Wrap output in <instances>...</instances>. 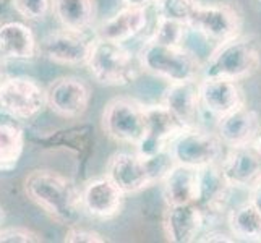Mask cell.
I'll return each instance as SVG.
<instances>
[{"mask_svg": "<svg viewBox=\"0 0 261 243\" xmlns=\"http://www.w3.org/2000/svg\"><path fill=\"white\" fill-rule=\"evenodd\" d=\"M172 164L174 160L169 151L151 159L141 157L138 152H115L107 162L106 175L125 195H133L163 180Z\"/></svg>", "mask_w": 261, "mask_h": 243, "instance_id": "cell-2", "label": "cell"}, {"mask_svg": "<svg viewBox=\"0 0 261 243\" xmlns=\"http://www.w3.org/2000/svg\"><path fill=\"white\" fill-rule=\"evenodd\" d=\"M184 128V125L175 119V115L163 102L146 105L145 133L135 145L137 152L145 159L163 154V152L169 151L170 143Z\"/></svg>", "mask_w": 261, "mask_h": 243, "instance_id": "cell-10", "label": "cell"}, {"mask_svg": "<svg viewBox=\"0 0 261 243\" xmlns=\"http://www.w3.org/2000/svg\"><path fill=\"white\" fill-rule=\"evenodd\" d=\"M86 67L91 76L104 86H125L138 76L140 62L122 42L96 39L93 41Z\"/></svg>", "mask_w": 261, "mask_h": 243, "instance_id": "cell-5", "label": "cell"}, {"mask_svg": "<svg viewBox=\"0 0 261 243\" xmlns=\"http://www.w3.org/2000/svg\"><path fill=\"white\" fill-rule=\"evenodd\" d=\"M196 241H203V243H213V241H218V243H232L236 241V237L229 235V233H224V232H218V230H213V232H208L204 233L203 237H200Z\"/></svg>", "mask_w": 261, "mask_h": 243, "instance_id": "cell-31", "label": "cell"}, {"mask_svg": "<svg viewBox=\"0 0 261 243\" xmlns=\"http://www.w3.org/2000/svg\"><path fill=\"white\" fill-rule=\"evenodd\" d=\"M253 146L259 151V154H261V130H259L258 137H256V140H255V143H253Z\"/></svg>", "mask_w": 261, "mask_h": 243, "instance_id": "cell-34", "label": "cell"}, {"mask_svg": "<svg viewBox=\"0 0 261 243\" xmlns=\"http://www.w3.org/2000/svg\"><path fill=\"white\" fill-rule=\"evenodd\" d=\"M230 188L219 166L200 169V186L195 204L201 209L206 219L224 214L229 204Z\"/></svg>", "mask_w": 261, "mask_h": 243, "instance_id": "cell-18", "label": "cell"}, {"mask_svg": "<svg viewBox=\"0 0 261 243\" xmlns=\"http://www.w3.org/2000/svg\"><path fill=\"white\" fill-rule=\"evenodd\" d=\"M154 4L158 8V15L188 24V20L200 4V0H156Z\"/></svg>", "mask_w": 261, "mask_h": 243, "instance_id": "cell-27", "label": "cell"}, {"mask_svg": "<svg viewBox=\"0 0 261 243\" xmlns=\"http://www.w3.org/2000/svg\"><path fill=\"white\" fill-rule=\"evenodd\" d=\"M125 193L112 180L104 175L91 178L82 186L83 211L96 219H112L123 208Z\"/></svg>", "mask_w": 261, "mask_h": 243, "instance_id": "cell-14", "label": "cell"}, {"mask_svg": "<svg viewBox=\"0 0 261 243\" xmlns=\"http://www.w3.org/2000/svg\"><path fill=\"white\" fill-rule=\"evenodd\" d=\"M91 102V86L78 76H59L46 86L47 109L62 119H80Z\"/></svg>", "mask_w": 261, "mask_h": 243, "instance_id": "cell-11", "label": "cell"}, {"mask_svg": "<svg viewBox=\"0 0 261 243\" xmlns=\"http://www.w3.org/2000/svg\"><path fill=\"white\" fill-rule=\"evenodd\" d=\"M200 79L170 83L163 96V104L175 115V119L185 128L195 127L198 115H200Z\"/></svg>", "mask_w": 261, "mask_h": 243, "instance_id": "cell-19", "label": "cell"}, {"mask_svg": "<svg viewBox=\"0 0 261 243\" xmlns=\"http://www.w3.org/2000/svg\"><path fill=\"white\" fill-rule=\"evenodd\" d=\"M218 120V134L227 148L253 145L261 130L258 114L244 104Z\"/></svg>", "mask_w": 261, "mask_h": 243, "instance_id": "cell-17", "label": "cell"}, {"mask_svg": "<svg viewBox=\"0 0 261 243\" xmlns=\"http://www.w3.org/2000/svg\"><path fill=\"white\" fill-rule=\"evenodd\" d=\"M146 105L132 97H114L106 104L101 127L111 140L137 145L145 133Z\"/></svg>", "mask_w": 261, "mask_h": 243, "instance_id": "cell-8", "label": "cell"}, {"mask_svg": "<svg viewBox=\"0 0 261 243\" xmlns=\"http://www.w3.org/2000/svg\"><path fill=\"white\" fill-rule=\"evenodd\" d=\"M224 143L218 133L203 131L196 127H188L180 131L170 143L169 152L175 164L193 169L219 166L226 156Z\"/></svg>", "mask_w": 261, "mask_h": 243, "instance_id": "cell-6", "label": "cell"}, {"mask_svg": "<svg viewBox=\"0 0 261 243\" xmlns=\"http://www.w3.org/2000/svg\"><path fill=\"white\" fill-rule=\"evenodd\" d=\"M42 235L28 227H0V243H38Z\"/></svg>", "mask_w": 261, "mask_h": 243, "instance_id": "cell-29", "label": "cell"}, {"mask_svg": "<svg viewBox=\"0 0 261 243\" xmlns=\"http://www.w3.org/2000/svg\"><path fill=\"white\" fill-rule=\"evenodd\" d=\"M12 7L23 20L38 23L52 12V0H12Z\"/></svg>", "mask_w": 261, "mask_h": 243, "instance_id": "cell-28", "label": "cell"}, {"mask_svg": "<svg viewBox=\"0 0 261 243\" xmlns=\"http://www.w3.org/2000/svg\"><path fill=\"white\" fill-rule=\"evenodd\" d=\"M0 107L13 120L34 119L46 104V88L31 76H4L0 79Z\"/></svg>", "mask_w": 261, "mask_h": 243, "instance_id": "cell-7", "label": "cell"}, {"mask_svg": "<svg viewBox=\"0 0 261 243\" xmlns=\"http://www.w3.org/2000/svg\"><path fill=\"white\" fill-rule=\"evenodd\" d=\"M64 241H68V243H104V241H107V238L102 235V233L85 229V227H78V224H76V226H71L67 230Z\"/></svg>", "mask_w": 261, "mask_h": 243, "instance_id": "cell-30", "label": "cell"}, {"mask_svg": "<svg viewBox=\"0 0 261 243\" xmlns=\"http://www.w3.org/2000/svg\"><path fill=\"white\" fill-rule=\"evenodd\" d=\"M0 52L5 59L33 60L39 56V42L28 24L4 21L0 23Z\"/></svg>", "mask_w": 261, "mask_h": 243, "instance_id": "cell-21", "label": "cell"}, {"mask_svg": "<svg viewBox=\"0 0 261 243\" xmlns=\"http://www.w3.org/2000/svg\"><path fill=\"white\" fill-rule=\"evenodd\" d=\"M200 97L203 109L218 119L244 104V94L239 83L229 78L203 76L200 79Z\"/></svg>", "mask_w": 261, "mask_h": 243, "instance_id": "cell-16", "label": "cell"}, {"mask_svg": "<svg viewBox=\"0 0 261 243\" xmlns=\"http://www.w3.org/2000/svg\"><path fill=\"white\" fill-rule=\"evenodd\" d=\"M0 2H2V0H0Z\"/></svg>", "mask_w": 261, "mask_h": 243, "instance_id": "cell-36", "label": "cell"}, {"mask_svg": "<svg viewBox=\"0 0 261 243\" xmlns=\"http://www.w3.org/2000/svg\"><path fill=\"white\" fill-rule=\"evenodd\" d=\"M259 65L261 50L258 44L250 38L237 36L230 41L221 42L211 53L203 65V76L240 81L256 73Z\"/></svg>", "mask_w": 261, "mask_h": 243, "instance_id": "cell-4", "label": "cell"}, {"mask_svg": "<svg viewBox=\"0 0 261 243\" xmlns=\"http://www.w3.org/2000/svg\"><path fill=\"white\" fill-rule=\"evenodd\" d=\"M248 201H251V204H253L258 209V212L261 214V183L258 186H255L253 190H250V200Z\"/></svg>", "mask_w": 261, "mask_h": 243, "instance_id": "cell-32", "label": "cell"}, {"mask_svg": "<svg viewBox=\"0 0 261 243\" xmlns=\"http://www.w3.org/2000/svg\"><path fill=\"white\" fill-rule=\"evenodd\" d=\"M93 41L85 33L57 30L46 34L39 42V56L57 65H86Z\"/></svg>", "mask_w": 261, "mask_h": 243, "instance_id": "cell-12", "label": "cell"}, {"mask_svg": "<svg viewBox=\"0 0 261 243\" xmlns=\"http://www.w3.org/2000/svg\"><path fill=\"white\" fill-rule=\"evenodd\" d=\"M24 151V131L16 122L0 120V172L16 169Z\"/></svg>", "mask_w": 261, "mask_h": 243, "instance_id": "cell-24", "label": "cell"}, {"mask_svg": "<svg viewBox=\"0 0 261 243\" xmlns=\"http://www.w3.org/2000/svg\"><path fill=\"white\" fill-rule=\"evenodd\" d=\"M127 7H148L149 4H154L156 0H120Z\"/></svg>", "mask_w": 261, "mask_h": 243, "instance_id": "cell-33", "label": "cell"}, {"mask_svg": "<svg viewBox=\"0 0 261 243\" xmlns=\"http://www.w3.org/2000/svg\"><path fill=\"white\" fill-rule=\"evenodd\" d=\"M166 204L195 203L200 186V169L174 164L169 167L164 178Z\"/></svg>", "mask_w": 261, "mask_h": 243, "instance_id": "cell-22", "label": "cell"}, {"mask_svg": "<svg viewBox=\"0 0 261 243\" xmlns=\"http://www.w3.org/2000/svg\"><path fill=\"white\" fill-rule=\"evenodd\" d=\"M52 13L62 28L86 33L96 21L97 0H52Z\"/></svg>", "mask_w": 261, "mask_h": 243, "instance_id": "cell-23", "label": "cell"}, {"mask_svg": "<svg viewBox=\"0 0 261 243\" xmlns=\"http://www.w3.org/2000/svg\"><path fill=\"white\" fill-rule=\"evenodd\" d=\"M24 193L62 226H76L83 212L82 188L71 178L50 169H36L24 177Z\"/></svg>", "mask_w": 261, "mask_h": 243, "instance_id": "cell-1", "label": "cell"}, {"mask_svg": "<svg viewBox=\"0 0 261 243\" xmlns=\"http://www.w3.org/2000/svg\"><path fill=\"white\" fill-rule=\"evenodd\" d=\"M206 218L195 203L167 204L163 227L167 241L192 243L200 237Z\"/></svg>", "mask_w": 261, "mask_h": 243, "instance_id": "cell-15", "label": "cell"}, {"mask_svg": "<svg viewBox=\"0 0 261 243\" xmlns=\"http://www.w3.org/2000/svg\"><path fill=\"white\" fill-rule=\"evenodd\" d=\"M188 24L182 23L178 20H172L163 15H158L154 31L151 34V41H156L159 44H166V46H174V47H182L185 36H187Z\"/></svg>", "mask_w": 261, "mask_h": 243, "instance_id": "cell-26", "label": "cell"}, {"mask_svg": "<svg viewBox=\"0 0 261 243\" xmlns=\"http://www.w3.org/2000/svg\"><path fill=\"white\" fill-rule=\"evenodd\" d=\"M148 24L146 7H127L104 20L96 30V39L127 42L140 34Z\"/></svg>", "mask_w": 261, "mask_h": 243, "instance_id": "cell-20", "label": "cell"}, {"mask_svg": "<svg viewBox=\"0 0 261 243\" xmlns=\"http://www.w3.org/2000/svg\"><path fill=\"white\" fill-rule=\"evenodd\" d=\"M229 229L233 237L248 241L261 240V214L251 201L237 206L229 214Z\"/></svg>", "mask_w": 261, "mask_h": 243, "instance_id": "cell-25", "label": "cell"}, {"mask_svg": "<svg viewBox=\"0 0 261 243\" xmlns=\"http://www.w3.org/2000/svg\"><path fill=\"white\" fill-rule=\"evenodd\" d=\"M138 62L141 70L166 79L169 85L200 79L203 76V64L184 46L174 47L148 39L140 49Z\"/></svg>", "mask_w": 261, "mask_h": 243, "instance_id": "cell-3", "label": "cell"}, {"mask_svg": "<svg viewBox=\"0 0 261 243\" xmlns=\"http://www.w3.org/2000/svg\"><path fill=\"white\" fill-rule=\"evenodd\" d=\"M219 169L232 188L253 190L261 183V154L253 145L229 148Z\"/></svg>", "mask_w": 261, "mask_h": 243, "instance_id": "cell-13", "label": "cell"}, {"mask_svg": "<svg viewBox=\"0 0 261 243\" xmlns=\"http://www.w3.org/2000/svg\"><path fill=\"white\" fill-rule=\"evenodd\" d=\"M4 219H5V214H4V209L0 208V227H2V222H4Z\"/></svg>", "mask_w": 261, "mask_h": 243, "instance_id": "cell-35", "label": "cell"}, {"mask_svg": "<svg viewBox=\"0 0 261 243\" xmlns=\"http://www.w3.org/2000/svg\"><path fill=\"white\" fill-rule=\"evenodd\" d=\"M188 28L214 42H226L240 36L242 15L230 4H198L188 20Z\"/></svg>", "mask_w": 261, "mask_h": 243, "instance_id": "cell-9", "label": "cell"}]
</instances>
